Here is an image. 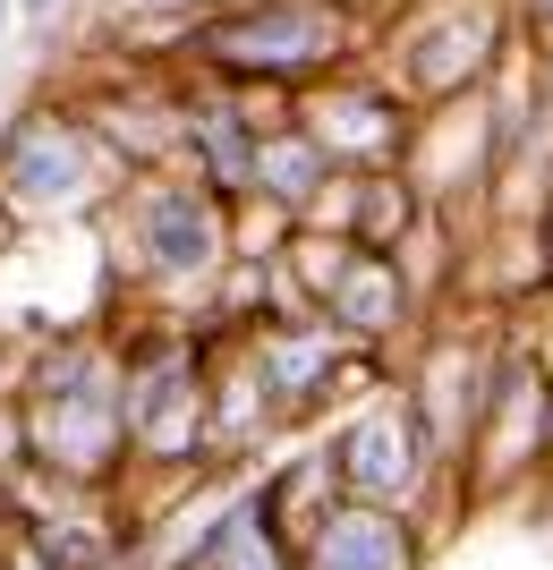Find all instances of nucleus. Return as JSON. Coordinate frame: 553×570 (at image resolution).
Wrapping results in <instances>:
<instances>
[{
  "mask_svg": "<svg viewBox=\"0 0 553 570\" xmlns=\"http://www.w3.org/2000/svg\"><path fill=\"white\" fill-rule=\"evenodd\" d=\"M18 434L34 469L60 485H111L128 469V409H120V350L111 341H60L18 392Z\"/></svg>",
  "mask_w": 553,
  "mask_h": 570,
  "instance_id": "1",
  "label": "nucleus"
},
{
  "mask_svg": "<svg viewBox=\"0 0 553 570\" xmlns=\"http://www.w3.org/2000/svg\"><path fill=\"white\" fill-rule=\"evenodd\" d=\"M120 409L128 460H196L214 443V375L188 333H145L120 350Z\"/></svg>",
  "mask_w": 553,
  "mask_h": 570,
  "instance_id": "2",
  "label": "nucleus"
},
{
  "mask_svg": "<svg viewBox=\"0 0 553 570\" xmlns=\"http://www.w3.org/2000/svg\"><path fill=\"white\" fill-rule=\"evenodd\" d=\"M349 366H358V341L333 333L324 315H273L265 333L247 341V383H256L265 417H307V409H324L340 383H349Z\"/></svg>",
  "mask_w": 553,
  "mask_h": 570,
  "instance_id": "3",
  "label": "nucleus"
},
{
  "mask_svg": "<svg viewBox=\"0 0 553 570\" xmlns=\"http://www.w3.org/2000/svg\"><path fill=\"white\" fill-rule=\"evenodd\" d=\"M426 460H434V443H426L409 401L358 409V417L324 443V469H333L340 502H384V511H401V502L426 485Z\"/></svg>",
  "mask_w": 553,
  "mask_h": 570,
  "instance_id": "4",
  "label": "nucleus"
},
{
  "mask_svg": "<svg viewBox=\"0 0 553 570\" xmlns=\"http://www.w3.org/2000/svg\"><path fill=\"white\" fill-rule=\"evenodd\" d=\"M0 196L34 222H60V214H86L102 196V154L86 128L69 119H26L18 137L0 145Z\"/></svg>",
  "mask_w": 553,
  "mask_h": 570,
  "instance_id": "5",
  "label": "nucleus"
},
{
  "mask_svg": "<svg viewBox=\"0 0 553 570\" xmlns=\"http://www.w3.org/2000/svg\"><path fill=\"white\" fill-rule=\"evenodd\" d=\"M307 282H315V315L366 341L401 333V315H409V282H401V264L384 247H358V238H340V247H307Z\"/></svg>",
  "mask_w": 553,
  "mask_h": 570,
  "instance_id": "6",
  "label": "nucleus"
},
{
  "mask_svg": "<svg viewBox=\"0 0 553 570\" xmlns=\"http://www.w3.org/2000/svg\"><path fill=\"white\" fill-rule=\"evenodd\" d=\"M128 230H137V264L145 273H162V282H205L221 264V196L196 188V179H154V188H137V214H128Z\"/></svg>",
  "mask_w": 553,
  "mask_h": 570,
  "instance_id": "7",
  "label": "nucleus"
},
{
  "mask_svg": "<svg viewBox=\"0 0 553 570\" xmlns=\"http://www.w3.org/2000/svg\"><path fill=\"white\" fill-rule=\"evenodd\" d=\"M333 51H340V26L324 9H256V18H230L205 35V60H221L239 77H298Z\"/></svg>",
  "mask_w": 553,
  "mask_h": 570,
  "instance_id": "8",
  "label": "nucleus"
},
{
  "mask_svg": "<svg viewBox=\"0 0 553 570\" xmlns=\"http://www.w3.org/2000/svg\"><path fill=\"white\" fill-rule=\"evenodd\" d=\"M298 570H417V528L409 511H384V502H333L307 528Z\"/></svg>",
  "mask_w": 553,
  "mask_h": 570,
  "instance_id": "9",
  "label": "nucleus"
},
{
  "mask_svg": "<svg viewBox=\"0 0 553 570\" xmlns=\"http://www.w3.org/2000/svg\"><path fill=\"white\" fill-rule=\"evenodd\" d=\"M188 570H298V553L282 546V528L265 520V502L247 494L205 528V546L188 553Z\"/></svg>",
  "mask_w": 553,
  "mask_h": 570,
  "instance_id": "10",
  "label": "nucleus"
},
{
  "mask_svg": "<svg viewBox=\"0 0 553 570\" xmlns=\"http://www.w3.org/2000/svg\"><path fill=\"white\" fill-rule=\"evenodd\" d=\"M256 137L265 128H247L239 111H196L188 119V154H196V188H214V196H239L247 188V170H256Z\"/></svg>",
  "mask_w": 553,
  "mask_h": 570,
  "instance_id": "11",
  "label": "nucleus"
},
{
  "mask_svg": "<svg viewBox=\"0 0 553 570\" xmlns=\"http://www.w3.org/2000/svg\"><path fill=\"white\" fill-rule=\"evenodd\" d=\"M324 145L307 137V128H282V137H256V170H247V188H265L273 205H289V214H307L315 196H324Z\"/></svg>",
  "mask_w": 553,
  "mask_h": 570,
  "instance_id": "12",
  "label": "nucleus"
},
{
  "mask_svg": "<svg viewBox=\"0 0 553 570\" xmlns=\"http://www.w3.org/2000/svg\"><path fill=\"white\" fill-rule=\"evenodd\" d=\"M307 137L324 145V163H333V154H384L392 145V111L375 95H324V111H315Z\"/></svg>",
  "mask_w": 553,
  "mask_h": 570,
  "instance_id": "13",
  "label": "nucleus"
},
{
  "mask_svg": "<svg viewBox=\"0 0 553 570\" xmlns=\"http://www.w3.org/2000/svg\"><path fill=\"white\" fill-rule=\"evenodd\" d=\"M477 43H485L477 26H460V18H452L434 43H417V86H434V95H443V86H460V77L477 69Z\"/></svg>",
  "mask_w": 553,
  "mask_h": 570,
  "instance_id": "14",
  "label": "nucleus"
},
{
  "mask_svg": "<svg viewBox=\"0 0 553 570\" xmlns=\"http://www.w3.org/2000/svg\"><path fill=\"white\" fill-rule=\"evenodd\" d=\"M0 570H51V562H43V553H34V546H26V537H18V546H9V562H0Z\"/></svg>",
  "mask_w": 553,
  "mask_h": 570,
  "instance_id": "15",
  "label": "nucleus"
},
{
  "mask_svg": "<svg viewBox=\"0 0 553 570\" xmlns=\"http://www.w3.org/2000/svg\"><path fill=\"white\" fill-rule=\"evenodd\" d=\"M137 9H179V0H137Z\"/></svg>",
  "mask_w": 553,
  "mask_h": 570,
  "instance_id": "16",
  "label": "nucleus"
},
{
  "mask_svg": "<svg viewBox=\"0 0 553 570\" xmlns=\"http://www.w3.org/2000/svg\"><path fill=\"white\" fill-rule=\"evenodd\" d=\"M0 26H9V0H0Z\"/></svg>",
  "mask_w": 553,
  "mask_h": 570,
  "instance_id": "17",
  "label": "nucleus"
},
{
  "mask_svg": "<svg viewBox=\"0 0 553 570\" xmlns=\"http://www.w3.org/2000/svg\"><path fill=\"white\" fill-rule=\"evenodd\" d=\"M26 9H51V0H26Z\"/></svg>",
  "mask_w": 553,
  "mask_h": 570,
  "instance_id": "18",
  "label": "nucleus"
},
{
  "mask_svg": "<svg viewBox=\"0 0 553 570\" xmlns=\"http://www.w3.org/2000/svg\"><path fill=\"white\" fill-rule=\"evenodd\" d=\"M536 9H545V18H553V0H536Z\"/></svg>",
  "mask_w": 553,
  "mask_h": 570,
  "instance_id": "19",
  "label": "nucleus"
}]
</instances>
